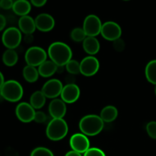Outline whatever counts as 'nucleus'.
I'll return each instance as SVG.
<instances>
[{"label": "nucleus", "mask_w": 156, "mask_h": 156, "mask_svg": "<svg viewBox=\"0 0 156 156\" xmlns=\"http://www.w3.org/2000/svg\"><path fill=\"white\" fill-rule=\"evenodd\" d=\"M22 75L25 81H27L29 83H34L36 81H37L39 77V73L38 69L34 66L27 65L24 67L22 71Z\"/></svg>", "instance_id": "22"}, {"label": "nucleus", "mask_w": 156, "mask_h": 156, "mask_svg": "<svg viewBox=\"0 0 156 156\" xmlns=\"http://www.w3.org/2000/svg\"><path fill=\"white\" fill-rule=\"evenodd\" d=\"M82 47L85 53L94 56L100 50V43L95 37H87L82 42Z\"/></svg>", "instance_id": "17"}, {"label": "nucleus", "mask_w": 156, "mask_h": 156, "mask_svg": "<svg viewBox=\"0 0 156 156\" xmlns=\"http://www.w3.org/2000/svg\"><path fill=\"white\" fill-rule=\"evenodd\" d=\"M2 62L6 66L12 67L16 65L18 61V55L15 50H11V49H7L3 53Z\"/></svg>", "instance_id": "21"}, {"label": "nucleus", "mask_w": 156, "mask_h": 156, "mask_svg": "<svg viewBox=\"0 0 156 156\" xmlns=\"http://www.w3.org/2000/svg\"><path fill=\"white\" fill-rule=\"evenodd\" d=\"M123 1H129V0H123Z\"/></svg>", "instance_id": "41"}, {"label": "nucleus", "mask_w": 156, "mask_h": 156, "mask_svg": "<svg viewBox=\"0 0 156 156\" xmlns=\"http://www.w3.org/2000/svg\"><path fill=\"white\" fill-rule=\"evenodd\" d=\"M65 156H82V154L79 153V152H76L74 150L69 151L66 154Z\"/></svg>", "instance_id": "35"}, {"label": "nucleus", "mask_w": 156, "mask_h": 156, "mask_svg": "<svg viewBox=\"0 0 156 156\" xmlns=\"http://www.w3.org/2000/svg\"><path fill=\"white\" fill-rule=\"evenodd\" d=\"M105 122L100 116L96 114H88L82 117L79 121V129L82 133L87 136H94L98 135L104 129Z\"/></svg>", "instance_id": "2"}, {"label": "nucleus", "mask_w": 156, "mask_h": 156, "mask_svg": "<svg viewBox=\"0 0 156 156\" xmlns=\"http://www.w3.org/2000/svg\"><path fill=\"white\" fill-rule=\"evenodd\" d=\"M5 82V81L4 76H3L2 73L0 72V89H1L2 87L3 86V85H4Z\"/></svg>", "instance_id": "37"}, {"label": "nucleus", "mask_w": 156, "mask_h": 156, "mask_svg": "<svg viewBox=\"0 0 156 156\" xmlns=\"http://www.w3.org/2000/svg\"><path fill=\"white\" fill-rule=\"evenodd\" d=\"M69 131L66 121L62 119H52L46 129V135L51 141H59L65 138Z\"/></svg>", "instance_id": "3"}, {"label": "nucleus", "mask_w": 156, "mask_h": 156, "mask_svg": "<svg viewBox=\"0 0 156 156\" xmlns=\"http://www.w3.org/2000/svg\"><path fill=\"white\" fill-rule=\"evenodd\" d=\"M118 116V111L117 108L112 105L105 107L101 110L100 114L101 118L105 123H111L117 119Z\"/></svg>", "instance_id": "20"}, {"label": "nucleus", "mask_w": 156, "mask_h": 156, "mask_svg": "<svg viewBox=\"0 0 156 156\" xmlns=\"http://www.w3.org/2000/svg\"><path fill=\"white\" fill-rule=\"evenodd\" d=\"M2 98L9 102H18L23 97L24 90L18 82L15 80H8L0 89Z\"/></svg>", "instance_id": "4"}, {"label": "nucleus", "mask_w": 156, "mask_h": 156, "mask_svg": "<svg viewBox=\"0 0 156 156\" xmlns=\"http://www.w3.org/2000/svg\"><path fill=\"white\" fill-rule=\"evenodd\" d=\"M146 132L152 140H156V121H150L146 125Z\"/></svg>", "instance_id": "28"}, {"label": "nucleus", "mask_w": 156, "mask_h": 156, "mask_svg": "<svg viewBox=\"0 0 156 156\" xmlns=\"http://www.w3.org/2000/svg\"><path fill=\"white\" fill-rule=\"evenodd\" d=\"M30 156H54V155L47 148L37 147L32 151Z\"/></svg>", "instance_id": "27"}, {"label": "nucleus", "mask_w": 156, "mask_h": 156, "mask_svg": "<svg viewBox=\"0 0 156 156\" xmlns=\"http://www.w3.org/2000/svg\"><path fill=\"white\" fill-rule=\"evenodd\" d=\"M60 96L66 104L75 103L80 97V88L75 83L67 84L63 86Z\"/></svg>", "instance_id": "13"}, {"label": "nucleus", "mask_w": 156, "mask_h": 156, "mask_svg": "<svg viewBox=\"0 0 156 156\" xmlns=\"http://www.w3.org/2000/svg\"><path fill=\"white\" fill-rule=\"evenodd\" d=\"M69 145L72 150L84 154L90 148V141L83 133H75L70 138Z\"/></svg>", "instance_id": "12"}, {"label": "nucleus", "mask_w": 156, "mask_h": 156, "mask_svg": "<svg viewBox=\"0 0 156 156\" xmlns=\"http://www.w3.org/2000/svg\"><path fill=\"white\" fill-rule=\"evenodd\" d=\"M155 95H156V85L155 86Z\"/></svg>", "instance_id": "39"}, {"label": "nucleus", "mask_w": 156, "mask_h": 156, "mask_svg": "<svg viewBox=\"0 0 156 156\" xmlns=\"http://www.w3.org/2000/svg\"><path fill=\"white\" fill-rule=\"evenodd\" d=\"M33 40L34 38L32 34H26L25 37H24V41H25L26 43H31Z\"/></svg>", "instance_id": "36"}, {"label": "nucleus", "mask_w": 156, "mask_h": 156, "mask_svg": "<svg viewBox=\"0 0 156 156\" xmlns=\"http://www.w3.org/2000/svg\"><path fill=\"white\" fill-rule=\"evenodd\" d=\"M65 66L66 69L69 74L77 75L80 73V62L76 59H71Z\"/></svg>", "instance_id": "26"}, {"label": "nucleus", "mask_w": 156, "mask_h": 156, "mask_svg": "<svg viewBox=\"0 0 156 156\" xmlns=\"http://www.w3.org/2000/svg\"><path fill=\"white\" fill-rule=\"evenodd\" d=\"M58 66L51 60H46L38 66V73L44 78L51 77L57 71Z\"/></svg>", "instance_id": "19"}, {"label": "nucleus", "mask_w": 156, "mask_h": 156, "mask_svg": "<svg viewBox=\"0 0 156 156\" xmlns=\"http://www.w3.org/2000/svg\"><path fill=\"white\" fill-rule=\"evenodd\" d=\"M35 109L27 102H21L15 108V115L17 118L22 123H30L34 121L35 116Z\"/></svg>", "instance_id": "10"}, {"label": "nucleus", "mask_w": 156, "mask_h": 156, "mask_svg": "<svg viewBox=\"0 0 156 156\" xmlns=\"http://www.w3.org/2000/svg\"><path fill=\"white\" fill-rule=\"evenodd\" d=\"M14 5L13 0H2L1 2V9L4 10H9L12 9Z\"/></svg>", "instance_id": "32"}, {"label": "nucleus", "mask_w": 156, "mask_h": 156, "mask_svg": "<svg viewBox=\"0 0 156 156\" xmlns=\"http://www.w3.org/2000/svg\"><path fill=\"white\" fill-rule=\"evenodd\" d=\"M36 28L42 32H49L55 26V20L52 15L47 13L39 14L35 18Z\"/></svg>", "instance_id": "14"}, {"label": "nucleus", "mask_w": 156, "mask_h": 156, "mask_svg": "<svg viewBox=\"0 0 156 156\" xmlns=\"http://www.w3.org/2000/svg\"><path fill=\"white\" fill-rule=\"evenodd\" d=\"M47 115L45 114V113H44L43 111H36L34 116V121H35L36 123H45L46 120H47Z\"/></svg>", "instance_id": "30"}, {"label": "nucleus", "mask_w": 156, "mask_h": 156, "mask_svg": "<svg viewBox=\"0 0 156 156\" xmlns=\"http://www.w3.org/2000/svg\"><path fill=\"white\" fill-rule=\"evenodd\" d=\"M83 156H106V155L101 149H98V148L92 147L89 148L84 153Z\"/></svg>", "instance_id": "29"}, {"label": "nucleus", "mask_w": 156, "mask_h": 156, "mask_svg": "<svg viewBox=\"0 0 156 156\" xmlns=\"http://www.w3.org/2000/svg\"><path fill=\"white\" fill-rule=\"evenodd\" d=\"M48 56L50 60L59 66H65L72 59L73 52L71 48L63 42L53 43L48 48Z\"/></svg>", "instance_id": "1"}, {"label": "nucleus", "mask_w": 156, "mask_h": 156, "mask_svg": "<svg viewBox=\"0 0 156 156\" xmlns=\"http://www.w3.org/2000/svg\"><path fill=\"white\" fill-rule=\"evenodd\" d=\"M145 75L149 83L156 85V59L148 62L145 69Z\"/></svg>", "instance_id": "24"}, {"label": "nucleus", "mask_w": 156, "mask_h": 156, "mask_svg": "<svg viewBox=\"0 0 156 156\" xmlns=\"http://www.w3.org/2000/svg\"><path fill=\"white\" fill-rule=\"evenodd\" d=\"M18 29L24 34H32L36 30L35 20L29 15L20 17L18 21Z\"/></svg>", "instance_id": "16"}, {"label": "nucleus", "mask_w": 156, "mask_h": 156, "mask_svg": "<svg viewBox=\"0 0 156 156\" xmlns=\"http://www.w3.org/2000/svg\"><path fill=\"white\" fill-rule=\"evenodd\" d=\"M45 95L41 91H36L31 94L30 98V105L34 109H41L46 103Z\"/></svg>", "instance_id": "23"}, {"label": "nucleus", "mask_w": 156, "mask_h": 156, "mask_svg": "<svg viewBox=\"0 0 156 156\" xmlns=\"http://www.w3.org/2000/svg\"><path fill=\"white\" fill-rule=\"evenodd\" d=\"M113 47H114V50H117L118 52H121L124 50L125 48V43L123 39L119 38V39L116 40V41H113Z\"/></svg>", "instance_id": "31"}, {"label": "nucleus", "mask_w": 156, "mask_h": 156, "mask_svg": "<svg viewBox=\"0 0 156 156\" xmlns=\"http://www.w3.org/2000/svg\"><path fill=\"white\" fill-rule=\"evenodd\" d=\"M62 88L63 85L59 79H52L44 83L41 91L44 93L47 98L55 99L60 95Z\"/></svg>", "instance_id": "11"}, {"label": "nucleus", "mask_w": 156, "mask_h": 156, "mask_svg": "<svg viewBox=\"0 0 156 156\" xmlns=\"http://www.w3.org/2000/svg\"><path fill=\"white\" fill-rule=\"evenodd\" d=\"M102 24L97 15H88L84 20L82 28L87 37H96L101 34Z\"/></svg>", "instance_id": "7"}, {"label": "nucleus", "mask_w": 156, "mask_h": 156, "mask_svg": "<svg viewBox=\"0 0 156 156\" xmlns=\"http://www.w3.org/2000/svg\"><path fill=\"white\" fill-rule=\"evenodd\" d=\"M70 37L73 41L76 43L83 42L84 40L87 37L83 28L81 27H76L73 29L70 34Z\"/></svg>", "instance_id": "25"}, {"label": "nucleus", "mask_w": 156, "mask_h": 156, "mask_svg": "<svg viewBox=\"0 0 156 156\" xmlns=\"http://www.w3.org/2000/svg\"><path fill=\"white\" fill-rule=\"evenodd\" d=\"M47 52L41 47H31L26 51L24 59L27 65L37 67L47 60Z\"/></svg>", "instance_id": "6"}, {"label": "nucleus", "mask_w": 156, "mask_h": 156, "mask_svg": "<svg viewBox=\"0 0 156 156\" xmlns=\"http://www.w3.org/2000/svg\"><path fill=\"white\" fill-rule=\"evenodd\" d=\"M1 2H2V0H0V8H1Z\"/></svg>", "instance_id": "40"}, {"label": "nucleus", "mask_w": 156, "mask_h": 156, "mask_svg": "<svg viewBox=\"0 0 156 156\" xmlns=\"http://www.w3.org/2000/svg\"><path fill=\"white\" fill-rule=\"evenodd\" d=\"M6 24H7V21H6L5 17L2 15V14H0V32L4 30Z\"/></svg>", "instance_id": "34"}, {"label": "nucleus", "mask_w": 156, "mask_h": 156, "mask_svg": "<svg viewBox=\"0 0 156 156\" xmlns=\"http://www.w3.org/2000/svg\"><path fill=\"white\" fill-rule=\"evenodd\" d=\"M30 2L31 3L32 5L40 8L45 5L46 3L47 2V0H30Z\"/></svg>", "instance_id": "33"}, {"label": "nucleus", "mask_w": 156, "mask_h": 156, "mask_svg": "<svg viewBox=\"0 0 156 156\" xmlns=\"http://www.w3.org/2000/svg\"><path fill=\"white\" fill-rule=\"evenodd\" d=\"M99 68L100 62L93 56H86L80 62V73L87 77L94 76L98 72Z\"/></svg>", "instance_id": "9"}, {"label": "nucleus", "mask_w": 156, "mask_h": 156, "mask_svg": "<svg viewBox=\"0 0 156 156\" xmlns=\"http://www.w3.org/2000/svg\"><path fill=\"white\" fill-rule=\"evenodd\" d=\"M63 69H64V66H58L57 71H56V73H62V72H63Z\"/></svg>", "instance_id": "38"}, {"label": "nucleus", "mask_w": 156, "mask_h": 156, "mask_svg": "<svg viewBox=\"0 0 156 156\" xmlns=\"http://www.w3.org/2000/svg\"><path fill=\"white\" fill-rule=\"evenodd\" d=\"M101 34L107 41H114L121 37V27L114 21H106L102 24Z\"/></svg>", "instance_id": "8"}, {"label": "nucleus", "mask_w": 156, "mask_h": 156, "mask_svg": "<svg viewBox=\"0 0 156 156\" xmlns=\"http://www.w3.org/2000/svg\"><path fill=\"white\" fill-rule=\"evenodd\" d=\"M22 40L21 30L15 27H10L4 30L2 42L7 49L15 50L20 45Z\"/></svg>", "instance_id": "5"}, {"label": "nucleus", "mask_w": 156, "mask_h": 156, "mask_svg": "<svg viewBox=\"0 0 156 156\" xmlns=\"http://www.w3.org/2000/svg\"><path fill=\"white\" fill-rule=\"evenodd\" d=\"M31 3L28 0H16L14 2L12 11L20 17L28 15L31 11Z\"/></svg>", "instance_id": "18"}, {"label": "nucleus", "mask_w": 156, "mask_h": 156, "mask_svg": "<svg viewBox=\"0 0 156 156\" xmlns=\"http://www.w3.org/2000/svg\"><path fill=\"white\" fill-rule=\"evenodd\" d=\"M48 110L53 119H62L66 114V105L62 99L55 98L49 105Z\"/></svg>", "instance_id": "15"}]
</instances>
